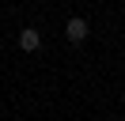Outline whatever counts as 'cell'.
<instances>
[{
  "label": "cell",
  "mask_w": 125,
  "mask_h": 121,
  "mask_svg": "<svg viewBox=\"0 0 125 121\" xmlns=\"http://www.w3.org/2000/svg\"><path fill=\"white\" fill-rule=\"evenodd\" d=\"M64 34H68V42H83V38L91 34V27H87V19H80V15H72V19L64 23Z\"/></svg>",
  "instance_id": "1"
},
{
  "label": "cell",
  "mask_w": 125,
  "mask_h": 121,
  "mask_svg": "<svg viewBox=\"0 0 125 121\" xmlns=\"http://www.w3.org/2000/svg\"><path fill=\"white\" fill-rule=\"evenodd\" d=\"M19 49H23V53H38L42 49V34L34 27H23V30H19Z\"/></svg>",
  "instance_id": "2"
}]
</instances>
